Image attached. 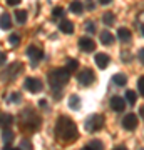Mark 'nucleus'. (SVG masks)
<instances>
[{"mask_svg":"<svg viewBox=\"0 0 144 150\" xmlns=\"http://www.w3.org/2000/svg\"><path fill=\"white\" fill-rule=\"evenodd\" d=\"M55 135L64 144H72L79 139V130H77V125L72 118L62 115V117H59L57 125H55Z\"/></svg>","mask_w":144,"mask_h":150,"instance_id":"nucleus-1","label":"nucleus"},{"mask_svg":"<svg viewBox=\"0 0 144 150\" xmlns=\"http://www.w3.org/2000/svg\"><path fill=\"white\" fill-rule=\"evenodd\" d=\"M70 74L65 69H54L49 72V83L52 87L54 90L55 88H62V87L69 82Z\"/></svg>","mask_w":144,"mask_h":150,"instance_id":"nucleus-2","label":"nucleus"},{"mask_svg":"<svg viewBox=\"0 0 144 150\" xmlns=\"http://www.w3.org/2000/svg\"><path fill=\"white\" fill-rule=\"evenodd\" d=\"M84 127L91 134L99 132L104 127V115H101V113H92V115H89L87 120H85V123H84Z\"/></svg>","mask_w":144,"mask_h":150,"instance_id":"nucleus-3","label":"nucleus"},{"mask_svg":"<svg viewBox=\"0 0 144 150\" xmlns=\"http://www.w3.org/2000/svg\"><path fill=\"white\" fill-rule=\"evenodd\" d=\"M20 120H22V127L25 130H35L39 125H40V118H39L32 110H24Z\"/></svg>","mask_w":144,"mask_h":150,"instance_id":"nucleus-4","label":"nucleus"},{"mask_svg":"<svg viewBox=\"0 0 144 150\" xmlns=\"http://www.w3.org/2000/svg\"><path fill=\"white\" fill-rule=\"evenodd\" d=\"M77 82H79L82 87H89L94 82V72L91 69H82L77 74Z\"/></svg>","mask_w":144,"mask_h":150,"instance_id":"nucleus-5","label":"nucleus"},{"mask_svg":"<svg viewBox=\"0 0 144 150\" xmlns=\"http://www.w3.org/2000/svg\"><path fill=\"white\" fill-rule=\"evenodd\" d=\"M25 88L29 92H32V93H37V92L42 90V82L39 80V79H35V77H29V79H25Z\"/></svg>","mask_w":144,"mask_h":150,"instance_id":"nucleus-6","label":"nucleus"},{"mask_svg":"<svg viewBox=\"0 0 144 150\" xmlns=\"http://www.w3.org/2000/svg\"><path fill=\"white\" fill-rule=\"evenodd\" d=\"M27 55H29V59L32 60V64H34V65H37L39 62L44 59V52L40 50V48L34 47V45L27 48Z\"/></svg>","mask_w":144,"mask_h":150,"instance_id":"nucleus-7","label":"nucleus"},{"mask_svg":"<svg viewBox=\"0 0 144 150\" xmlns=\"http://www.w3.org/2000/svg\"><path fill=\"white\" fill-rule=\"evenodd\" d=\"M138 123H139V118H138V115H134V113H128V115L123 118V127L126 130H134L138 127Z\"/></svg>","mask_w":144,"mask_h":150,"instance_id":"nucleus-8","label":"nucleus"},{"mask_svg":"<svg viewBox=\"0 0 144 150\" xmlns=\"http://www.w3.org/2000/svg\"><path fill=\"white\" fill-rule=\"evenodd\" d=\"M111 108L114 112H123L124 108H126V100L121 95H114L111 98Z\"/></svg>","mask_w":144,"mask_h":150,"instance_id":"nucleus-9","label":"nucleus"},{"mask_svg":"<svg viewBox=\"0 0 144 150\" xmlns=\"http://www.w3.org/2000/svg\"><path fill=\"white\" fill-rule=\"evenodd\" d=\"M94 62H96L97 69L104 70L109 65V62H111V59H109V55L104 54V52H99V54H96V57H94Z\"/></svg>","mask_w":144,"mask_h":150,"instance_id":"nucleus-10","label":"nucleus"},{"mask_svg":"<svg viewBox=\"0 0 144 150\" xmlns=\"http://www.w3.org/2000/svg\"><path fill=\"white\" fill-rule=\"evenodd\" d=\"M79 48L80 50H84V52H94V48H96V42L89 37H82L79 38Z\"/></svg>","mask_w":144,"mask_h":150,"instance_id":"nucleus-11","label":"nucleus"},{"mask_svg":"<svg viewBox=\"0 0 144 150\" xmlns=\"http://www.w3.org/2000/svg\"><path fill=\"white\" fill-rule=\"evenodd\" d=\"M22 67H24V65H22L20 62H15V64L10 65V69H9V72H7V74H9V80H14V79H15V75L20 74Z\"/></svg>","mask_w":144,"mask_h":150,"instance_id":"nucleus-12","label":"nucleus"},{"mask_svg":"<svg viewBox=\"0 0 144 150\" xmlns=\"http://www.w3.org/2000/svg\"><path fill=\"white\" fill-rule=\"evenodd\" d=\"M14 139H15V137H14V132H12L9 127H4V130H2V142L5 145H10L12 142H14Z\"/></svg>","mask_w":144,"mask_h":150,"instance_id":"nucleus-13","label":"nucleus"},{"mask_svg":"<svg viewBox=\"0 0 144 150\" xmlns=\"http://www.w3.org/2000/svg\"><path fill=\"white\" fill-rule=\"evenodd\" d=\"M117 37L123 43H129L131 40H133V35H131V32H129V28H119Z\"/></svg>","mask_w":144,"mask_h":150,"instance_id":"nucleus-14","label":"nucleus"},{"mask_svg":"<svg viewBox=\"0 0 144 150\" xmlns=\"http://www.w3.org/2000/svg\"><path fill=\"white\" fill-rule=\"evenodd\" d=\"M0 27L4 28V30H9V28L12 27V18H10V15H9L7 12L0 13Z\"/></svg>","mask_w":144,"mask_h":150,"instance_id":"nucleus-15","label":"nucleus"},{"mask_svg":"<svg viewBox=\"0 0 144 150\" xmlns=\"http://www.w3.org/2000/svg\"><path fill=\"white\" fill-rule=\"evenodd\" d=\"M101 42L102 45H112L114 43V35L109 30H102L101 32Z\"/></svg>","mask_w":144,"mask_h":150,"instance_id":"nucleus-16","label":"nucleus"},{"mask_svg":"<svg viewBox=\"0 0 144 150\" xmlns=\"http://www.w3.org/2000/svg\"><path fill=\"white\" fill-rule=\"evenodd\" d=\"M59 28H60L62 33H72L74 32V23H72L70 20H62L59 23Z\"/></svg>","mask_w":144,"mask_h":150,"instance_id":"nucleus-17","label":"nucleus"},{"mask_svg":"<svg viewBox=\"0 0 144 150\" xmlns=\"http://www.w3.org/2000/svg\"><path fill=\"white\" fill-rule=\"evenodd\" d=\"M12 123H14V117L10 113H0V125H2V129L4 127H10Z\"/></svg>","mask_w":144,"mask_h":150,"instance_id":"nucleus-18","label":"nucleus"},{"mask_svg":"<svg viewBox=\"0 0 144 150\" xmlns=\"http://www.w3.org/2000/svg\"><path fill=\"white\" fill-rule=\"evenodd\" d=\"M112 82H114V85L124 87L126 83H128V77H126L124 74H116L114 77H112Z\"/></svg>","mask_w":144,"mask_h":150,"instance_id":"nucleus-19","label":"nucleus"},{"mask_svg":"<svg viewBox=\"0 0 144 150\" xmlns=\"http://www.w3.org/2000/svg\"><path fill=\"white\" fill-rule=\"evenodd\" d=\"M124 100H126V103H129V105H134L136 100H138V93L134 90H128L126 95H124Z\"/></svg>","mask_w":144,"mask_h":150,"instance_id":"nucleus-20","label":"nucleus"},{"mask_svg":"<svg viewBox=\"0 0 144 150\" xmlns=\"http://www.w3.org/2000/svg\"><path fill=\"white\" fill-rule=\"evenodd\" d=\"M15 22L17 23H20V25H24L27 22V12L25 10H15Z\"/></svg>","mask_w":144,"mask_h":150,"instance_id":"nucleus-21","label":"nucleus"},{"mask_svg":"<svg viewBox=\"0 0 144 150\" xmlns=\"http://www.w3.org/2000/svg\"><path fill=\"white\" fill-rule=\"evenodd\" d=\"M69 107L72 108V110H79V107H80V97L79 95H70Z\"/></svg>","mask_w":144,"mask_h":150,"instance_id":"nucleus-22","label":"nucleus"},{"mask_svg":"<svg viewBox=\"0 0 144 150\" xmlns=\"http://www.w3.org/2000/svg\"><path fill=\"white\" fill-rule=\"evenodd\" d=\"M70 12H74V13H82V12H84L82 2H80V0H74V2L70 4Z\"/></svg>","mask_w":144,"mask_h":150,"instance_id":"nucleus-23","label":"nucleus"},{"mask_svg":"<svg viewBox=\"0 0 144 150\" xmlns=\"http://www.w3.org/2000/svg\"><path fill=\"white\" fill-rule=\"evenodd\" d=\"M94 149H104V144H102L101 140H91L89 144L85 145V149L84 150H94Z\"/></svg>","mask_w":144,"mask_h":150,"instance_id":"nucleus-24","label":"nucleus"},{"mask_svg":"<svg viewBox=\"0 0 144 150\" xmlns=\"http://www.w3.org/2000/svg\"><path fill=\"white\" fill-rule=\"evenodd\" d=\"M64 69L67 70L69 74H72V72H75V70L79 69V62H77L75 59H72V60H69V62H67V65H65Z\"/></svg>","mask_w":144,"mask_h":150,"instance_id":"nucleus-25","label":"nucleus"},{"mask_svg":"<svg viewBox=\"0 0 144 150\" xmlns=\"http://www.w3.org/2000/svg\"><path fill=\"white\" fill-rule=\"evenodd\" d=\"M102 22H104L106 25H112V23L116 22V17H114V13H111V12H106V13L102 15Z\"/></svg>","mask_w":144,"mask_h":150,"instance_id":"nucleus-26","label":"nucleus"},{"mask_svg":"<svg viewBox=\"0 0 144 150\" xmlns=\"http://www.w3.org/2000/svg\"><path fill=\"white\" fill-rule=\"evenodd\" d=\"M9 43H10L12 47H17L20 43V35L19 33H12L10 37H9Z\"/></svg>","mask_w":144,"mask_h":150,"instance_id":"nucleus-27","label":"nucleus"},{"mask_svg":"<svg viewBox=\"0 0 144 150\" xmlns=\"http://www.w3.org/2000/svg\"><path fill=\"white\" fill-rule=\"evenodd\" d=\"M22 100V97H20V93L19 92H14V93H10V102L12 103H19Z\"/></svg>","mask_w":144,"mask_h":150,"instance_id":"nucleus-28","label":"nucleus"},{"mask_svg":"<svg viewBox=\"0 0 144 150\" xmlns=\"http://www.w3.org/2000/svg\"><path fill=\"white\" fill-rule=\"evenodd\" d=\"M138 88H139V95L143 97V95H144V79H143V77H139V80H138Z\"/></svg>","mask_w":144,"mask_h":150,"instance_id":"nucleus-29","label":"nucleus"},{"mask_svg":"<svg viewBox=\"0 0 144 150\" xmlns=\"http://www.w3.org/2000/svg\"><path fill=\"white\" fill-rule=\"evenodd\" d=\"M62 13H64V10H62L60 7H57V8H54V10H52V17H54V18H60Z\"/></svg>","mask_w":144,"mask_h":150,"instance_id":"nucleus-30","label":"nucleus"},{"mask_svg":"<svg viewBox=\"0 0 144 150\" xmlns=\"http://www.w3.org/2000/svg\"><path fill=\"white\" fill-rule=\"evenodd\" d=\"M19 149H32V144H30V140H22L20 145H19Z\"/></svg>","mask_w":144,"mask_h":150,"instance_id":"nucleus-31","label":"nucleus"},{"mask_svg":"<svg viewBox=\"0 0 144 150\" xmlns=\"http://www.w3.org/2000/svg\"><path fill=\"white\" fill-rule=\"evenodd\" d=\"M85 30H87L89 33H94V32H96V27H94V23H92V22H87V23H85Z\"/></svg>","mask_w":144,"mask_h":150,"instance_id":"nucleus-32","label":"nucleus"},{"mask_svg":"<svg viewBox=\"0 0 144 150\" xmlns=\"http://www.w3.org/2000/svg\"><path fill=\"white\" fill-rule=\"evenodd\" d=\"M5 60H7L5 52H2V50H0V65H4V64H5Z\"/></svg>","mask_w":144,"mask_h":150,"instance_id":"nucleus-33","label":"nucleus"},{"mask_svg":"<svg viewBox=\"0 0 144 150\" xmlns=\"http://www.w3.org/2000/svg\"><path fill=\"white\" fill-rule=\"evenodd\" d=\"M20 2H22V0H7V4H9L10 7H15V5H19Z\"/></svg>","mask_w":144,"mask_h":150,"instance_id":"nucleus-34","label":"nucleus"},{"mask_svg":"<svg viewBox=\"0 0 144 150\" xmlns=\"http://www.w3.org/2000/svg\"><path fill=\"white\" fill-rule=\"evenodd\" d=\"M143 54H144V50H143V48H141V50H139V55H138V57H139V62H143V60H144Z\"/></svg>","mask_w":144,"mask_h":150,"instance_id":"nucleus-35","label":"nucleus"},{"mask_svg":"<svg viewBox=\"0 0 144 150\" xmlns=\"http://www.w3.org/2000/svg\"><path fill=\"white\" fill-rule=\"evenodd\" d=\"M99 2H101L102 5H109V4H111L112 0H99Z\"/></svg>","mask_w":144,"mask_h":150,"instance_id":"nucleus-36","label":"nucleus"},{"mask_svg":"<svg viewBox=\"0 0 144 150\" xmlns=\"http://www.w3.org/2000/svg\"><path fill=\"white\" fill-rule=\"evenodd\" d=\"M39 105H40V107H47V102H45V100H40V102H39Z\"/></svg>","mask_w":144,"mask_h":150,"instance_id":"nucleus-37","label":"nucleus"},{"mask_svg":"<svg viewBox=\"0 0 144 150\" xmlns=\"http://www.w3.org/2000/svg\"><path fill=\"white\" fill-rule=\"evenodd\" d=\"M139 115H141V118L144 117V107H141V108H139Z\"/></svg>","mask_w":144,"mask_h":150,"instance_id":"nucleus-38","label":"nucleus"}]
</instances>
